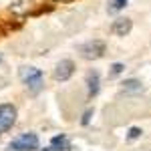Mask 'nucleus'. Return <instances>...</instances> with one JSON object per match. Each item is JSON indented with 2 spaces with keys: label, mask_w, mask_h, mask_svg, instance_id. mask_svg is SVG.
I'll return each mask as SVG.
<instances>
[{
  "label": "nucleus",
  "mask_w": 151,
  "mask_h": 151,
  "mask_svg": "<svg viewBox=\"0 0 151 151\" xmlns=\"http://www.w3.org/2000/svg\"><path fill=\"white\" fill-rule=\"evenodd\" d=\"M38 149V137L35 133H22L20 137L12 141L6 151H36Z\"/></svg>",
  "instance_id": "3"
},
{
  "label": "nucleus",
  "mask_w": 151,
  "mask_h": 151,
  "mask_svg": "<svg viewBox=\"0 0 151 151\" xmlns=\"http://www.w3.org/2000/svg\"><path fill=\"white\" fill-rule=\"evenodd\" d=\"M91 115H93V111H91V109H89V111H87V113H85V115H83V125H89V121H91Z\"/></svg>",
  "instance_id": "14"
},
{
  "label": "nucleus",
  "mask_w": 151,
  "mask_h": 151,
  "mask_svg": "<svg viewBox=\"0 0 151 151\" xmlns=\"http://www.w3.org/2000/svg\"><path fill=\"white\" fill-rule=\"evenodd\" d=\"M109 4H111V6H109V10H111V12H117V10H121V8L127 4V0H111Z\"/></svg>",
  "instance_id": "11"
},
{
  "label": "nucleus",
  "mask_w": 151,
  "mask_h": 151,
  "mask_svg": "<svg viewBox=\"0 0 151 151\" xmlns=\"http://www.w3.org/2000/svg\"><path fill=\"white\" fill-rule=\"evenodd\" d=\"M16 123V107L10 103L0 105V131H10Z\"/></svg>",
  "instance_id": "4"
},
{
  "label": "nucleus",
  "mask_w": 151,
  "mask_h": 151,
  "mask_svg": "<svg viewBox=\"0 0 151 151\" xmlns=\"http://www.w3.org/2000/svg\"><path fill=\"white\" fill-rule=\"evenodd\" d=\"M73 73H75V63L67 58V60H60L57 67H55V70H52V77H55V81L65 83V81H69L70 77H73Z\"/></svg>",
  "instance_id": "5"
},
{
  "label": "nucleus",
  "mask_w": 151,
  "mask_h": 151,
  "mask_svg": "<svg viewBox=\"0 0 151 151\" xmlns=\"http://www.w3.org/2000/svg\"><path fill=\"white\" fill-rule=\"evenodd\" d=\"M105 50H107V45H105L103 40H99V38H93V40L81 45V48H79L81 57L87 58V60H97V58H101L105 55Z\"/></svg>",
  "instance_id": "2"
},
{
  "label": "nucleus",
  "mask_w": 151,
  "mask_h": 151,
  "mask_svg": "<svg viewBox=\"0 0 151 151\" xmlns=\"http://www.w3.org/2000/svg\"><path fill=\"white\" fill-rule=\"evenodd\" d=\"M87 87H89V95L91 97H95V95L99 93V73L97 70L87 75Z\"/></svg>",
  "instance_id": "10"
},
{
  "label": "nucleus",
  "mask_w": 151,
  "mask_h": 151,
  "mask_svg": "<svg viewBox=\"0 0 151 151\" xmlns=\"http://www.w3.org/2000/svg\"><path fill=\"white\" fill-rule=\"evenodd\" d=\"M42 151H70V143L65 135H57L50 141V149H42Z\"/></svg>",
  "instance_id": "7"
},
{
  "label": "nucleus",
  "mask_w": 151,
  "mask_h": 151,
  "mask_svg": "<svg viewBox=\"0 0 151 151\" xmlns=\"http://www.w3.org/2000/svg\"><path fill=\"white\" fill-rule=\"evenodd\" d=\"M121 89L125 93H141L143 91V83L137 81V79H127V81L121 83Z\"/></svg>",
  "instance_id": "9"
},
{
  "label": "nucleus",
  "mask_w": 151,
  "mask_h": 151,
  "mask_svg": "<svg viewBox=\"0 0 151 151\" xmlns=\"http://www.w3.org/2000/svg\"><path fill=\"white\" fill-rule=\"evenodd\" d=\"M141 133H143L141 129H137V127H131V129H129V133H127V139H129V141L137 139V137H141Z\"/></svg>",
  "instance_id": "13"
},
{
  "label": "nucleus",
  "mask_w": 151,
  "mask_h": 151,
  "mask_svg": "<svg viewBox=\"0 0 151 151\" xmlns=\"http://www.w3.org/2000/svg\"><path fill=\"white\" fill-rule=\"evenodd\" d=\"M123 70H125V65L115 63V65H111V73H109V77H117V75H121Z\"/></svg>",
  "instance_id": "12"
},
{
  "label": "nucleus",
  "mask_w": 151,
  "mask_h": 151,
  "mask_svg": "<svg viewBox=\"0 0 151 151\" xmlns=\"http://www.w3.org/2000/svg\"><path fill=\"white\" fill-rule=\"evenodd\" d=\"M131 28H133V22L129 20V18H117L115 22H113V35L117 36H127L131 32Z\"/></svg>",
  "instance_id": "6"
},
{
  "label": "nucleus",
  "mask_w": 151,
  "mask_h": 151,
  "mask_svg": "<svg viewBox=\"0 0 151 151\" xmlns=\"http://www.w3.org/2000/svg\"><path fill=\"white\" fill-rule=\"evenodd\" d=\"M30 6H32V0H12L10 10L14 12L16 16H24L26 12L30 10Z\"/></svg>",
  "instance_id": "8"
},
{
  "label": "nucleus",
  "mask_w": 151,
  "mask_h": 151,
  "mask_svg": "<svg viewBox=\"0 0 151 151\" xmlns=\"http://www.w3.org/2000/svg\"><path fill=\"white\" fill-rule=\"evenodd\" d=\"M20 79H22V83L28 87V91L32 95L40 93L42 91V87H45V79H42V73L38 69H35V67H22L20 69Z\"/></svg>",
  "instance_id": "1"
}]
</instances>
